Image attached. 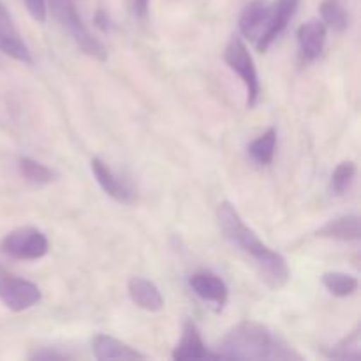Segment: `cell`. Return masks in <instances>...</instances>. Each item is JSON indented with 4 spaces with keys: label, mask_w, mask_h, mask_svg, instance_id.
Returning <instances> with one entry per match:
<instances>
[{
    "label": "cell",
    "mask_w": 361,
    "mask_h": 361,
    "mask_svg": "<svg viewBox=\"0 0 361 361\" xmlns=\"http://www.w3.org/2000/svg\"><path fill=\"white\" fill-rule=\"evenodd\" d=\"M224 360H303L281 335L256 321H242L233 326L219 345Z\"/></svg>",
    "instance_id": "obj_2"
},
{
    "label": "cell",
    "mask_w": 361,
    "mask_h": 361,
    "mask_svg": "<svg viewBox=\"0 0 361 361\" xmlns=\"http://www.w3.org/2000/svg\"><path fill=\"white\" fill-rule=\"evenodd\" d=\"M90 169L92 173H94L97 183L101 185V189L104 190L109 197H113V200L118 201V203H126V204L133 203L134 201L133 190H130L129 187H127L126 183H123L122 180L111 171V168H109L102 159L99 157L92 159Z\"/></svg>",
    "instance_id": "obj_10"
},
{
    "label": "cell",
    "mask_w": 361,
    "mask_h": 361,
    "mask_svg": "<svg viewBox=\"0 0 361 361\" xmlns=\"http://www.w3.org/2000/svg\"><path fill=\"white\" fill-rule=\"evenodd\" d=\"M49 9H51L53 18L59 21L60 27L67 32V34L73 37V41L76 42L78 48L85 53V55L92 56V59L99 60V62H106L108 59V51H106L104 44L99 41L97 37H94L90 30L87 28V25L83 23V20L78 14L76 6H74V0H48Z\"/></svg>",
    "instance_id": "obj_3"
},
{
    "label": "cell",
    "mask_w": 361,
    "mask_h": 361,
    "mask_svg": "<svg viewBox=\"0 0 361 361\" xmlns=\"http://www.w3.org/2000/svg\"><path fill=\"white\" fill-rule=\"evenodd\" d=\"M30 360H69L71 356L66 355V353H59V351H51V349H41V351H35L28 356Z\"/></svg>",
    "instance_id": "obj_24"
},
{
    "label": "cell",
    "mask_w": 361,
    "mask_h": 361,
    "mask_svg": "<svg viewBox=\"0 0 361 361\" xmlns=\"http://www.w3.org/2000/svg\"><path fill=\"white\" fill-rule=\"evenodd\" d=\"M0 302L13 312H23L41 302V291L34 282L14 277L0 267Z\"/></svg>",
    "instance_id": "obj_6"
},
{
    "label": "cell",
    "mask_w": 361,
    "mask_h": 361,
    "mask_svg": "<svg viewBox=\"0 0 361 361\" xmlns=\"http://www.w3.org/2000/svg\"><path fill=\"white\" fill-rule=\"evenodd\" d=\"M92 353L95 360L99 361H111V360H147V356L141 355L134 348L127 345L126 342L118 341L109 335L99 334L92 341Z\"/></svg>",
    "instance_id": "obj_13"
},
{
    "label": "cell",
    "mask_w": 361,
    "mask_h": 361,
    "mask_svg": "<svg viewBox=\"0 0 361 361\" xmlns=\"http://www.w3.org/2000/svg\"><path fill=\"white\" fill-rule=\"evenodd\" d=\"M217 221L222 233H224V238L252 259V263L259 270L261 279L271 289H281L288 284L289 267L286 257L264 245L259 236L256 235V231L243 222V219L240 217V214L231 203L224 201V203L219 204Z\"/></svg>",
    "instance_id": "obj_1"
},
{
    "label": "cell",
    "mask_w": 361,
    "mask_h": 361,
    "mask_svg": "<svg viewBox=\"0 0 361 361\" xmlns=\"http://www.w3.org/2000/svg\"><path fill=\"white\" fill-rule=\"evenodd\" d=\"M129 295L130 300L136 303L140 309L147 312H161L164 309V298L161 291L152 281L145 277H133L129 281Z\"/></svg>",
    "instance_id": "obj_14"
},
{
    "label": "cell",
    "mask_w": 361,
    "mask_h": 361,
    "mask_svg": "<svg viewBox=\"0 0 361 361\" xmlns=\"http://www.w3.org/2000/svg\"><path fill=\"white\" fill-rule=\"evenodd\" d=\"M268 9H270V2L268 0H250L245 7H243L242 14H240L238 27L243 37L256 41L259 37L261 30L267 21Z\"/></svg>",
    "instance_id": "obj_15"
},
{
    "label": "cell",
    "mask_w": 361,
    "mask_h": 361,
    "mask_svg": "<svg viewBox=\"0 0 361 361\" xmlns=\"http://www.w3.org/2000/svg\"><path fill=\"white\" fill-rule=\"evenodd\" d=\"M134 9H136V13L143 18L148 9V0H136V2H134Z\"/></svg>",
    "instance_id": "obj_26"
},
{
    "label": "cell",
    "mask_w": 361,
    "mask_h": 361,
    "mask_svg": "<svg viewBox=\"0 0 361 361\" xmlns=\"http://www.w3.org/2000/svg\"><path fill=\"white\" fill-rule=\"evenodd\" d=\"M319 13L326 28H331L334 32H344L348 28V13L338 0H323Z\"/></svg>",
    "instance_id": "obj_19"
},
{
    "label": "cell",
    "mask_w": 361,
    "mask_h": 361,
    "mask_svg": "<svg viewBox=\"0 0 361 361\" xmlns=\"http://www.w3.org/2000/svg\"><path fill=\"white\" fill-rule=\"evenodd\" d=\"M28 13L34 18L37 23H44L46 21V0H25Z\"/></svg>",
    "instance_id": "obj_23"
},
{
    "label": "cell",
    "mask_w": 361,
    "mask_h": 361,
    "mask_svg": "<svg viewBox=\"0 0 361 361\" xmlns=\"http://www.w3.org/2000/svg\"><path fill=\"white\" fill-rule=\"evenodd\" d=\"M173 360H219L217 353H210L204 345L203 338H201L200 330H197L194 321H187L183 324L182 338L176 344L175 351H173Z\"/></svg>",
    "instance_id": "obj_11"
},
{
    "label": "cell",
    "mask_w": 361,
    "mask_h": 361,
    "mask_svg": "<svg viewBox=\"0 0 361 361\" xmlns=\"http://www.w3.org/2000/svg\"><path fill=\"white\" fill-rule=\"evenodd\" d=\"M0 250L13 259L35 261L48 254L49 242L44 233L35 228H20L11 231L0 242Z\"/></svg>",
    "instance_id": "obj_5"
},
{
    "label": "cell",
    "mask_w": 361,
    "mask_h": 361,
    "mask_svg": "<svg viewBox=\"0 0 361 361\" xmlns=\"http://www.w3.org/2000/svg\"><path fill=\"white\" fill-rule=\"evenodd\" d=\"M323 286L338 298H348V296L355 295L358 289V279L353 275L342 274V271H328L321 277Z\"/></svg>",
    "instance_id": "obj_18"
},
{
    "label": "cell",
    "mask_w": 361,
    "mask_h": 361,
    "mask_svg": "<svg viewBox=\"0 0 361 361\" xmlns=\"http://www.w3.org/2000/svg\"><path fill=\"white\" fill-rule=\"evenodd\" d=\"M298 4L300 0H275L274 4H270L263 30H261L259 37L254 41L259 51H267L271 42L286 30V27L298 9Z\"/></svg>",
    "instance_id": "obj_7"
},
{
    "label": "cell",
    "mask_w": 361,
    "mask_h": 361,
    "mask_svg": "<svg viewBox=\"0 0 361 361\" xmlns=\"http://www.w3.org/2000/svg\"><path fill=\"white\" fill-rule=\"evenodd\" d=\"M95 25H97V27H101L102 30H108L109 28V20H108V16L102 13V11H99L97 16H95Z\"/></svg>",
    "instance_id": "obj_25"
},
{
    "label": "cell",
    "mask_w": 361,
    "mask_h": 361,
    "mask_svg": "<svg viewBox=\"0 0 361 361\" xmlns=\"http://www.w3.org/2000/svg\"><path fill=\"white\" fill-rule=\"evenodd\" d=\"M224 62L228 63L229 69L235 71L243 81L247 88V106L254 108L259 101L261 85L259 78H257L256 66H254L252 55L247 49L245 42L240 37H233L229 44L224 49Z\"/></svg>",
    "instance_id": "obj_4"
},
{
    "label": "cell",
    "mask_w": 361,
    "mask_h": 361,
    "mask_svg": "<svg viewBox=\"0 0 361 361\" xmlns=\"http://www.w3.org/2000/svg\"><path fill=\"white\" fill-rule=\"evenodd\" d=\"M0 51L21 63H34L27 42L21 37L7 7L0 2Z\"/></svg>",
    "instance_id": "obj_8"
},
{
    "label": "cell",
    "mask_w": 361,
    "mask_h": 361,
    "mask_svg": "<svg viewBox=\"0 0 361 361\" xmlns=\"http://www.w3.org/2000/svg\"><path fill=\"white\" fill-rule=\"evenodd\" d=\"M20 171L25 176V180L34 185H46L53 180L55 173L48 168V166L41 164V162L34 161L30 157H21L20 159Z\"/></svg>",
    "instance_id": "obj_21"
},
{
    "label": "cell",
    "mask_w": 361,
    "mask_h": 361,
    "mask_svg": "<svg viewBox=\"0 0 361 361\" xmlns=\"http://www.w3.org/2000/svg\"><path fill=\"white\" fill-rule=\"evenodd\" d=\"M360 334H361L360 326H356L355 331H351L349 337L342 338L335 348H331V351L328 353V356L335 360L358 361L361 358V335Z\"/></svg>",
    "instance_id": "obj_20"
},
{
    "label": "cell",
    "mask_w": 361,
    "mask_h": 361,
    "mask_svg": "<svg viewBox=\"0 0 361 361\" xmlns=\"http://www.w3.org/2000/svg\"><path fill=\"white\" fill-rule=\"evenodd\" d=\"M326 25L317 20L307 21L298 28L296 37H298L300 53H302L305 62H312V60L319 59L324 49V42H326Z\"/></svg>",
    "instance_id": "obj_12"
},
{
    "label": "cell",
    "mask_w": 361,
    "mask_h": 361,
    "mask_svg": "<svg viewBox=\"0 0 361 361\" xmlns=\"http://www.w3.org/2000/svg\"><path fill=\"white\" fill-rule=\"evenodd\" d=\"M356 176V166L355 162H341V164L335 168V171L331 173V192L341 196L344 194L349 187L353 185Z\"/></svg>",
    "instance_id": "obj_22"
},
{
    "label": "cell",
    "mask_w": 361,
    "mask_h": 361,
    "mask_svg": "<svg viewBox=\"0 0 361 361\" xmlns=\"http://www.w3.org/2000/svg\"><path fill=\"white\" fill-rule=\"evenodd\" d=\"M317 236L341 242H358L360 233V217L358 215H342V217L331 219L323 228L317 229Z\"/></svg>",
    "instance_id": "obj_16"
},
{
    "label": "cell",
    "mask_w": 361,
    "mask_h": 361,
    "mask_svg": "<svg viewBox=\"0 0 361 361\" xmlns=\"http://www.w3.org/2000/svg\"><path fill=\"white\" fill-rule=\"evenodd\" d=\"M275 148H277V129L270 127L267 133L261 134L249 145V154L257 164L268 166L274 161Z\"/></svg>",
    "instance_id": "obj_17"
},
{
    "label": "cell",
    "mask_w": 361,
    "mask_h": 361,
    "mask_svg": "<svg viewBox=\"0 0 361 361\" xmlns=\"http://www.w3.org/2000/svg\"><path fill=\"white\" fill-rule=\"evenodd\" d=\"M189 286L201 300L214 303L217 310H221L228 302V286L219 275L212 274V271H196V274H192L189 277Z\"/></svg>",
    "instance_id": "obj_9"
}]
</instances>
